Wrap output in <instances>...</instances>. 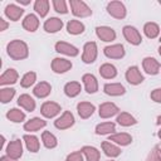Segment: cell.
Listing matches in <instances>:
<instances>
[{
	"label": "cell",
	"mask_w": 161,
	"mask_h": 161,
	"mask_svg": "<svg viewBox=\"0 0 161 161\" xmlns=\"http://www.w3.org/2000/svg\"><path fill=\"white\" fill-rule=\"evenodd\" d=\"M108 141L114 142V143L121 145V146H127V145H130L132 142V137H131V135H128L126 132H121V133L111 135Z\"/></svg>",
	"instance_id": "25"
},
{
	"label": "cell",
	"mask_w": 161,
	"mask_h": 161,
	"mask_svg": "<svg viewBox=\"0 0 161 161\" xmlns=\"http://www.w3.org/2000/svg\"><path fill=\"white\" fill-rule=\"evenodd\" d=\"M142 67L145 69V72L147 74H151V75H155L160 72V63L155 59V58H151V57H147L142 60Z\"/></svg>",
	"instance_id": "13"
},
{
	"label": "cell",
	"mask_w": 161,
	"mask_h": 161,
	"mask_svg": "<svg viewBox=\"0 0 161 161\" xmlns=\"http://www.w3.org/2000/svg\"><path fill=\"white\" fill-rule=\"evenodd\" d=\"M118 111L119 109H118V107L114 103H112V102H104V103H102L99 106L98 113H99V117L101 118H109V117L117 114Z\"/></svg>",
	"instance_id": "11"
},
{
	"label": "cell",
	"mask_w": 161,
	"mask_h": 161,
	"mask_svg": "<svg viewBox=\"0 0 161 161\" xmlns=\"http://www.w3.org/2000/svg\"><path fill=\"white\" fill-rule=\"evenodd\" d=\"M15 96V89L14 88H1L0 89V101L3 103L10 102Z\"/></svg>",
	"instance_id": "40"
},
{
	"label": "cell",
	"mask_w": 161,
	"mask_h": 161,
	"mask_svg": "<svg viewBox=\"0 0 161 161\" xmlns=\"http://www.w3.org/2000/svg\"><path fill=\"white\" fill-rule=\"evenodd\" d=\"M143 31H145V35L147 38L155 39L160 33V28L156 23H146L145 26H143Z\"/></svg>",
	"instance_id": "36"
},
{
	"label": "cell",
	"mask_w": 161,
	"mask_h": 161,
	"mask_svg": "<svg viewBox=\"0 0 161 161\" xmlns=\"http://www.w3.org/2000/svg\"><path fill=\"white\" fill-rule=\"evenodd\" d=\"M23 14H24V10H23L20 6L15 5V4H9V5H6V8H5V15H6L11 21H18Z\"/></svg>",
	"instance_id": "17"
},
{
	"label": "cell",
	"mask_w": 161,
	"mask_h": 161,
	"mask_svg": "<svg viewBox=\"0 0 161 161\" xmlns=\"http://www.w3.org/2000/svg\"><path fill=\"white\" fill-rule=\"evenodd\" d=\"M80 91H82V87H80V83H78V82H68L64 86V93L70 98L78 96L80 93Z\"/></svg>",
	"instance_id": "30"
},
{
	"label": "cell",
	"mask_w": 161,
	"mask_h": 161,
	"mask_svg": "<svg viewBox=\"0 0 161 161\" xmlns=\"http://www.w3.org/2000/svg\"><path fill=\"white\" fill-rule=\"evenodd\" d=\"M23 155V145L20 140H14L6 146V156L18 160Z\"/></svg>",
	"instance_id": "8"
},
{
	"label": "cell",
	"mask_w": 161,
	"mask_h": 161,
	"mask_svg": "<svg viewBox=\"0 0 161 161\" xmlns=\"http://www.w3.org/2000/svg\"><path fill=\"white\" fill-rule=\"evenodd\" d=\"M18 104L28 112H33L35 109V101L29 94H21L18 98Z\"/></svg>",
	"instance_id": "26"
},
{
	"label": "cell",
	"mask_w": 161,
	"mask_h": 161,
	"mask_svg": "<svg viewBox=\"0 0 161 161\" xmlns=\"http://www.w3.org/2000/svg\"><path fill=\"white\" fill-rule=\"evenodd\" d=\"M6 28H8V23L3 18H0V31H4Z\"/></svg>",
	"instance_id": "45"
},
{
	"label": "cell",
	"mask_w": 161,
	"mask_h": 161,
	"mask_svg": "<svg viewBox=\"0 0 161 161\" xmlns=\"http://www.w3.org/2000/svg\"><path fill=\"white\" fill-rule=\"evenodd\" d=\"M45 125H47V122H45L44 119H42V118H39V117H34V118L29 119V121L24 125V130L28 131V132H35V131H38V130L45 127Z\"/></svg>",
	"instance_id": "24"
},
{
	"label": "cell",
	"mask_w": 161,
	"mask_h": 161,
	"mask_svg": "<svg viewBox=\"0 0 161 161\" xmlns=\"http://www.w3.org/2000/svg\"><path fill=\"white\" fill-rule=\"evenodd\" d=\"M42 141H43V145L47 147V148H54L57 145H58V141H57V137L50 133L49 131H44L43 135H42Z\"/></svg>",
	"instance_id": "35"
},
{
	"label": "cell",
	"mask_w": 161,
	"mask_h": 161,
	"mask_svg": "<svg viewBox=\"0 0 161 161\" xmlns=\"http://www.w3.org/2000/svg\"><path fill=\"white\" fill-rule=\"evenodd\" d=\"M63 28V21L58 18H49L44 23V30L47 33H57Z\"/></svg>",
	"instance_id": "22"
},
{
	"label": "cell",
	"mask_w": 161,
	"mask_h": 161,
	"mask_svg": "<svg viewBox=\"0 0 161 161\" xmlns=\"http://www.w3.org/2000/svg\"><path fill=\"white\" fill-rule=\"evenodd\" d=\"M158 4H160V5H161V0H160V1H158Z\"/></svg>",
	"instance_id": "51"
},
{
	"label": "cell",
	"mask_w": 161,
	"mask_h": 161,
	"mask_svg": "<svg viewBox=\"0 0 161 161\" xmlns=\"http://www.w3.org/2000/svg\"><path fill=\"white\" fill-rule=\"evenodd\" d=\"M94 109H96L94 104H92V103H89V102H79L78 106H77L78 114H79V117L83 118V119L91 117V116L93 114Z\"/></svg>",
	"instance_id": "18"
},
{
	"label": "cell",
	"mask_w": 161,
	"mask_h": 161,
	"mask_svg": "<svg viewBox=\"0 0 161 161\" xmlns=\"http://www.w3.org/2000/svg\"><path fill=\"white\" fill-rule=\"evenodd\" d=\"M53 6H54V10L59 14H67L68 13L67 3L64 0H53Z\"/></svg>",
	"instance_id": "41"
},
{
	"label": "cell",
	"mask_w": 161,
	"mask_h": 161,
	"mask_svg": "<svg viewBox=\"0 0 161 161\" xmlns=\"http://www.w3.org/2000/svg\"><path fill=\"white\" fill-rule=\"evenodd\" d=\"M158 137H160V138H161V130H160V131H158Z\"/></svg>",
	"instance_id": "50"
},
{
	"label": "cell",
	"mask_w": 161,
	"mask_h": 161,
	"mask_svg": "<svg viewBox=\"0 0 161 161\" xmlns=\"http://www.w3.org/2000/svg\"><path fill=\"white\" fill-rule=\"evenodd\" d=\"M82 153H84L87 161H99V151L93 146H84L82 147Z\"/></svg>",
	"instance_id": "32"
},
{
	"label": "cell",
	"mask_w": 161,
	"mask_h": 161,
	"mask_svg": "<svg viewBox=\"0 0 161 161\" xmlns=\"http://www.w3.org/2000/svg\"><path fill=\"white\" fill-rule=\"evenodd\" d=\"M6 50H8V55L14 60L25 59L29 54V49H28L26 43H24L23 40H19V39L11 40L8 44Z\"/></svg>",
	"instance_id": "1"
},
{
	"label": "cell",
	"mask_w": 161,
	"mask_h": 161,
	"mask_svg": "<svg viewBox=\"0 0 161 161\" xmlns=\"http://www.w3.org/2000/svg\"><path fill=\"white\" fill-rule=\"evenodd\" d=\"M158 54L161 55V45H160V48H158Z\"/></svg>",
	"instance_id": "49"
},
{
	"label": "cell",
	"mask_w": 161,
	"mask_h": 161,
	"mask_svg": "<svg viewBox=\"0 0 161 161\" xmlns=\"http://www.w3.org/2000/svg\"><path fill=\"white\" fill-rule=\"evenodd\" d=\"M6 117H8V119H10L11 122L18 123V122H23V121L25 119V113H24L23 111L18 109V108H11V109L8 111Z\"/></svg>",
	"instance_id": "37"
},
{
	"label": "cell",
	"mask_w": 161,
	"mask_h": 161,
	"mask_svg": "<svg viewBox=\"0 0 161 161\" xmlns=\"http://www.w3.org/2000/svg\"><path fill=\"white\" fill-rule=\"evenodd\" d=\"M151 99L157 103H161V88H156L151 92Z\"/></svg>",
	"instance_id": "44"
},
{
	"label": "cell",
	"mask_w": 161,
	"mask_h": 161,
	"mask_svg": "<svg viewBox=\"0 0 161 161\" xmlns=\"http://www.w3.org/2000/svg\"><path fill=\"white\" fill-rule=\"evenodd\" d=\"M18 72L15 70V69H13V68H9V69H6L3 74H1V77H0V84L1 86H6V84H14V83H16V80H18Z\"/></svg>",
	"instance_id": "20"
},
{
	"label": "cell",
	"mask_w": 161,
	"mask_h": 161,
	"mask_svg": "<svg viewBox=\"0 0 161 161\" xmlns=\"http://www.w3.org/2000/svg\"><path fill=\"white\" fill-rule=\"evenodd\" d=\"M24 142H25V146L26 148L30 151V152H38L39 151V147H40V143L38 141V138L33 135H25L23 137Z\"/></svg>",
	"instance_id": "31"
},
{
	"label": "cell",
	"mask_w": 161,
	"mask_h": 161,
	"mask_svg": "<svg viewBox=\"0 0 161 161\" xmlns=\"http://www.w3.org/2000/svg\"><path fill=\"white\" fill-rule=\"evenodd\" d=\"M123 36L132 45H138L142 42V36H141L140 31L135 26H131V25H126L123 28Z\"/></svg>",
	"instance_id": "3"
},
{
	"label": "cell",
	"mask_w": 161,
	"mask_h": 161,
	"mask_svg": "<svg viewBox=\"0 0 161 161\" xmlns=\"http://www.w3.org/2000/svg\"><path fill=\"white\" fill-rule=\"evenodd\" d=\"M38 26H39V19L36 18V15L29 14V15H26L24 18V20H23V28L25 30L33 33V31H35L38 29Z\"/></svg>",
	"instance_id": "23"
},
{
	"label": "cell",
	"mask_w": 161,
	"mask_h": 161,
	"mask_svg": "<svg viewBox=\"0 0 161 161\" xmlns=\"http://www.w3.org/2000/svg\"><path fill=\"white\" fill-rule=\"evenodd\" d=\"M34 10L42 18H44L49 11V1L48 0H36L34 3Z\"/></svg>",
	"instance_id": "38"
},
{
	"label": "cell",
	"mask_w": 161,
	"mask_h": 161,
	"mask_svg": "<svg viewBox=\"0 0 161 161\" xmlns=\"http://www.w3.org/2000/svg\"><path fill=\"white\" fill-rule=\"evenodd\" d=\"M19 4H23V5H28L30 4V0H16Z\"/></svg>",
	"instance_id": "47"
},
{
	"label": "cell",
	"mask_w": 161,
	"mask_h": 161,
	"mask_svg": "<svg viewBox=\"0 0 161 161\" xmlns=\"http://www.w3.org/2000/svg\"><path fill=\"white\" fill-rule=\"evenodd\" d=\"M158 151H160V153H161V148H160V150H158Z\"/></svg>",
	"instance_id": "52"
},
{
	"label": "cell",
	"mask_w": 161,
	"mask_h": 161,
	"mask_svg": "<svg viewBox=\"0 0 161 161\" xmlns=\"http://www.w3.org/2000/svg\"><path fill=\"white\" fill-rule=\"evenodd\" d=\"M103 91H104L106 94H108V96H114V97L122 96V94H125V92H126L125 87H123L121 83H107V84H104Z\"/></svg>",
	"instance_id": "19"
},
{
	"label": "cell",
	"mask_w": 161,
	"mask_h": 161,
	"mask_svg": "<svg viewBox=\"0 0 161 161\" xmlns=\"http://www.w3.org/2000/svg\"><path fill=\"white\" fill-rule=\"evenodd\" d=\"M67 161H83L82 151H75V152H72L70 155H68Z\"/></svg>",
	"instance_id": "43"
},
{
	"label": "cell",
	"mask_w": 161,
	"mask_h": 161,
	"mask_svg": "<svg viewBox=\"0 0 161 161\" xmlns=\"http://www.w3.org/2000/svg\"><path fill=\"white\" fill-rule=\"evenodd\" d=\"M69 5H70L73 15H75L78 18H87V16L92 15V10L89 9V6L82 0H70Z\"/></svg>",
	"instance_id": "2"
},
{
	"label": "cell",
	"mask_w": 161,
	"mask_h": 161,
	"mask_svg": "<svg viewBox=\"0 0 161 161\" xmlns=\"http://www.w3.org/2000/svg\"><path fill=\"white\" fill-rule=\"evenodd\" d=\"M55 50L60 54L69 55V57H75V55H78V52H79L74 45L65 43V42H58L55 44Z\"/></svg>",
	"instance_id": "14"
},
{
	"label": "cell",
	"mask_w": 161,
	"mask_h": 161,
	"mask_svg": "<svg viewBox=\"0 0 161 161\" xmlns=\"http://www.w3.org/2000/svg\"><path fill=\"white\" fill-rule=\"evenodd\" d=\"M73 125H74V116L69 111L63 112V114L54 121V126L58 130H67V128L72 127Z\"/></svg>",
	"instance_id": "6"
},
{
	"label": "cell",
	"mask_w": 161,
	"mask_h": 161,
	"mask_svg": "<svg viewBox=\"0 0 161 161\" xmlns=\"http://www.w3.org/2000/svg\"><path fill=\"white\" fill-rule=\"evenodd\" d=\"M40 112L44 117L47 118H53L55 117L58 113H60V106L55 102H44L42 104Z\"/></svg>",
	"instance_id": "9"
},
{
	"label": "cell",
	"mask_w": 161,
	"mask_h": 161,
	"mask_svg": "<svg viewBox=\"0 0 161 161\" xmlns=\"http://www.w3.org/2000/svg\"><path fill=\"white\" fill-rule=\"evenodd\" d=\"M114 131H116V125L113 122H102L96 127L97 135H111Z\"/></svg>",
	"instance_id": "33"
},
{
	"label": "cell",
	"mask_w": 161,
	"mask_h": 161,
	"mask_svg": "<svg viewBox=\"0 0 161 161\" xmlns=\"http://www.w3.org/2000/svg\"><path fill=\"white\" fill-rule=\"evenodd\" d=\"M0 161H16V160H14V158H11V157H9V156H1Z\"/></svg>",
	"instance_id": "46"
},
{
	"label": "cell",
	"mask_w": 161,
	"mask_h": 161,
	"mask_svg": "<svg viewBox=\"0 0 161 161\" xmlns=\"http://www.w3.org/2000/svg\"><path fill=\"white\" fill-rule=\"evenodd\" d=\"M156 123H157V125H161V116L157 117V122H156Z\"/></svg>",
	"instance_id": "48"
},
{
	"label": "cell",
	"mask_w": 161,
	"mask_h": 161,
	"mask_svg": "<svg viewBox=\"0 0 161 161\" xmlns=\"http://www.w3.org/2000/svg\"><path fill=\"white\" fill-rule=\"evenodd\" d=\"M107 11L116 19H123L126 16V8L121 1H111L107 5Z\"/></svg>",
	"instance_id": "5"
},
{
	"label": "cell",
	"mask_w": 161,
	"mask_h": 161,
	"mask_svg": "<svg viewBox=\"0 0 161 161\" xmlns=\"http://www.w3.org/2000/svg\"><path fill=\"white\" fill-rule=\"evenodd\" d=\"M146 161H161V153H160L157 147H153L151 150V152L148 153Z\"/></svg>",
	"instance_id": "42"
},
{
	"label": "cell",
	"mask_w": 161,
	"mask_h": 161,
	"mask_svg": "<svg viewBox=\"0 0 161 161\" xmlns=\"http://www.w3.org/2000/svg\"><path fill=\"white\" fill-rule=\"evenodd\" d=\"M104 55L112 59H121L125 55V48L122 44H113V45H108L104 48L103 50Z\"/></svg>",
	"instance_id": "10"
},
{
	"label": "cell",
	"mask_w": 161,
	"mask_h": 161,
	"mask_svg": "<svg viewBox=\"0 0 161 161\" xmlns=\"http://www.w3.org/2000/svg\"><path fill=\"white\" fill-rule=\"evenodd\" d=\"M97 58V44L94 42H88L84 44L83 48V54H82V60L87 64L93 63Z\"/></svg>",
	"instance_id": "4"
},
{
	"label": "cell",
	"mask_w": 161,
	"mask_h": 161,
	"mask_svg": "<svg viewBox=\"0 0 161 161\" xmlns=\"http://www.w3.org/2000/svg\"><path fill=\"white\" fill-rule=\"evenodd\" d=\"M99 74L106 79H113L117 75V69L109 63H104L99 67Z\"/></svg>",
	"instance_id": "28"
},
{
	"label": "cell",
	"mask_w": 161,
	"mask_h": 161,
	"mask_svg": "<svg viewBox=\"0 0 161 161\" xmlns=\"http://www.w3.org/2000/svg\"><path fill=\"white\" fill-rule=\"evenodd\" d=\"M102 150L108 157H117L121 155V148L116 145H113L111 141H103L102 142Z\"/></svg>",
	"instance_id": "27"
},
{
	"label": "cell",
	"mask_w": 161,
	"mask_h": 161,
	"mask_svg": "<svg viewBox=\"0 0 161 161\" xmlns=\"http://www.w3.org/2000/svg\"><path fill=\"white\" fill-rule=\"evenodd\" d=\"M67 31L73 35L82 34L84 31V24L80 23L79 20H69L67 24Z\"/></svg>",
	"instance_id": "29"
},
{
	"label": "cell",
	"mask_w": 161,
	"mask_h": 161,
	"mask_svg": "<svg viewBox=\"0 0 161 161\" xmlns=\"http://www.w3.org/2000/svg\"><path fill=\"white\" fill-rule=\"evenodd\" d=\"M126 79L130 84H133V86H137V84H141L145 78L143 75L141 74L138 67L133 65V67H130L127 70H126Z\"/></svg>",
	"instance_id": "7"
},
{
	"label": "cell",
	"mask_w": 161,
	"mask_h": 161,
	"mask_svg": "<svg viewBox=\"0 0 161 161\" xmlns=\"http://www.w3.org/2000/svg\"><path fill=\"white\" fill-rule=\"evenodd\" d=\"M35 80H36V74L34 72H28L23 75V78L20 80V86L23 88H29L35 83Z\"/></svg>",
	"instance_id": "39"
},
{
	"label": "cell",
	"mask_w": 161,
	"mask_h": 161,
	"mask_svg": "<svg viewBox=\"0 0 161 161\" xmlns=\"http://www.w3.org/2000/svg\"><path fill=\"white\" fill-rule=\"evenodd\" d=\"M83 83H84V87H86V91L87 93L89 94H93L98 91V82H97V78L93 75V74H84L83 78H82Z\"/></svg>",
	"instance_id": "16"
},
{
	"label": "cell",
	"mask_w": 161,
	"mask_h": 161,
	"mask_svg": "<svg viewBox=\"0 0 161 161\" xmlns=\"http://www.w3.org/2000/svg\"><path fill=\"white\" fill-rule=\"evenodd\" d=\"M72 68V62L64 58H54L52 62V69L55 73H65Z\"/></svg>",
	"instance_id": "12"
},
{
	"label": "cell",
	"mask_w": 161,
	"mask_h": 161,
	"mask_svg": "<svg viewBox=\"0 0 161 161\" xmlns=\"http://www.w3.org/2000/svg\"><path fill=\"white\" fill-rule=\"evenodd\" d=\"M117 123L118 125H121V126H125V127H128V126H133V125H136L137 123V121H136V118L133 117V116H131L130 113H127V112H122L121 114H118V117H117Z\"/></svg>",
	"instance_id": "34"
},
{
	"label": "cell",
	"mask_w": 161,
	"mask_h": 161,
	"mask_svg": "<svg viewBox=\"0 0 161 161\" xmlns=\"http://www.w3.org/2000/svg\"><path fill=\"white\" fill-rule=\"evenodd\" d=\"M50 92H52V86L48 82H40L33 89L34 96H36L38 98H45L50 94Z\"/></svg>",
	"instance_id": "21"
},
{
	"label": "cell",
	"mask_w": 161,
	"mask_h": 161,
	"mask_svg": "<svg viewBox=\"0 0 161 161\" xmlns=\"http://www.w3.org/2000/svg\"><path fill=\"white\" fill-rule=\"evenodd\" d=\"M108 161H112V160H108Z\"/></svg>",
	"instance_id": "54"
},
{
	"label": "cell",
	"mask_w": 161,
	"mask_h": 161,
	"mask_svg": "<svg viewBox=\"0 0 161 161\" xmlns=\"http://www.w3.org/2000/svg\"><path fill=\"white\" fill-rule=\"evenodd\" d=\"M160 43H161V36H160Z\"/></svg>",
	"instance_id": "53"
},
{
	"label": "cell",
	"mask_w": 161,
	"mask_h": 161,
	"mask_svg": "<svg viewBox=\"0 0 161 161\" xmlns=\"http://www.w3.org/2000/svg\"><path fill=\"white\" fill-rule=\"evenodd\" d=\"M96 34L103 42H112L116 39V31L109 26H98L96 29Z\"/></svg>",
	"instance_id": "15"
}]
</instances>
